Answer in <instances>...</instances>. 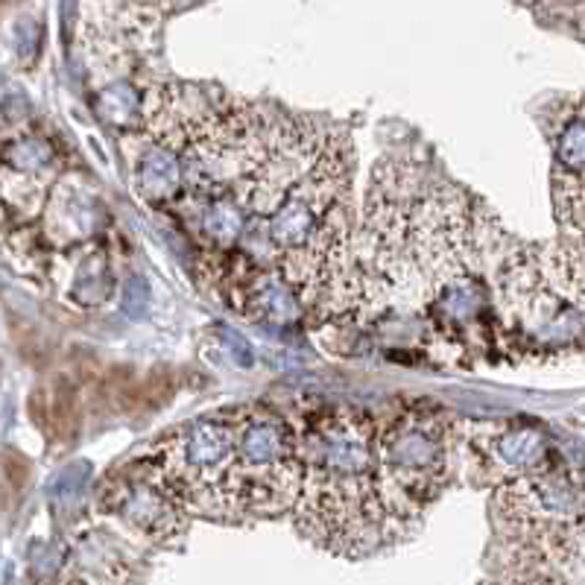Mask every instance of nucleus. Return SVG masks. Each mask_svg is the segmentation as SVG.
I'll return each mask as SVG.
<instances>
[{
    "label": "nucleus",
    "instance_id": "obj_1",
    "mask_svg": "<svg viewBox=\"0 0 585 585\" xmlns=\"http://www.w3.org/2000/svg\"><path fill=\"white\" fill-rule=\"evenodd\" d=\"M504 231L466 188L410 158H384L352 240L346 296L331 326L416 331L440 364L492 355L498 310L495 272Z\"/></svg>",
    "mask_w": 585,
    "mask_h": 585
},
{
    "label": "nucleus",
    "instance_id": "obj_2",
    "mask_svg": "<svg viewBox=\"0 0 585 585\" xmlns=\"http://www.w3.org/2000/svg\"><path fill=\"white\" fill-rule=\"evenodd\" d=\"M302 492L293 521L307 542L360 559L390 542L378 436L381 428L360 407L336 402H302L293 412Z\"/></svg>",
    "mask_w": 585,
    "mask_h": 585
},
{
    "label": "nucleus",
    "instance_id": "obj_3",
    "mask_svg": "<svg viewBox=\"0 0 585 585\" xmlns=\"http://www.w3.org/2000/svg\"><path fill=\"white\" fill-rule=\"evenodd\" d=\"M495 310L500 336L516 355L585 348V240L509 250L495 272Z\"/></svg>",
    "mask_w": 585,
    "mask_h": 585
},
{
    "label": "nucleus",
    "instance_id": "obj_4",
    "mask_svg": "<svg viewBox=\"0 0 585 585\" xmlns=\"http://www.w3.org/2000/svg\"><path fill=\"white\" fill-rule=\"evenodd\" d=\"M378 460L390 542H398L422 524L460 471V419L433 404H404L381 428Z\"/></svg>",
    "mask_w": 585,
    "mask_h": 585
},
{
    "label": "nucleus",
    "instance_id": "obj_5",
    "mask_svg": "<svg viewBox=\"0 0 585 585\" xmlns=\"http://www.w3.org/2000/svg\"><path fill=\"white\" fill-rule=\"evenodd\" d=\"M240 407L205 412L176 428L135 462L191 519L229 521V474L238 448Z\"/></svg>",
    "mask_w": 585,
    "mask_h": 585
},
{
    "label": "nucleus",
    "instance_id": "obj_6",
    "mask_svg": "<svg viewBox=\"0 0 585 585\" xmlns=\"http://www.w3.org/2000/svg\"><path fill=\"white\" fill-rule=\"evenodd\" d=\"M302 492L296 428L281 412L243 404L229 474V521L279 519Z\"/></svg>",
    "mask_w": 585,
    "mask_h": 585
},
{
    "label": "nucleus",
    "instance_id": "obj_7",
    "mask_svg": "<svg viewBox=\"0 0 585 585\" xmlns=\"http://www.w3.org/2000/svg\"><path fill=\"white\" fill-rule=\"evenodd\" d=\"M492 512L504 536H521L536 530L562 527L585 519V460H568L554 454V460L524 478L495 489Z\"/></svg>",
    "mask_w": 585,
    "mask_h": 585
},
{
    "label": "nucleus",
    "instance_id": "obj_8",
    "mask_svg": "<svg viewBox=\"0 0 585 585\" xmlns=\"http://www.w3.org/2000/svg\"><path fill=\"white\" fill-rule=\"evenodd\" d=\"M554 442L536 422H460V471L478 489H498L554 460Z\"/></svg>",
    "mask_w": 585,
    "mask_h": 585
},
{
    "label": "nucleus",
    "instance_id": "obj_9",
    "mask_svg": "<svg viewBox=\"0 0 585 585\" xmlns=\"http://www.w3.org/2000/svg\"><path fill=\"white\" fill-rule=\"evenodd\" d=\"M97 504H100L103 512L117 516L135 533H141L155 545L176 542V538H182L188 533V519L191 516L135 466L117 471L115 478H109L100 495H97Z\"/></svg>",
    "mask_w": 585,
    "mask_h": 585
},
{
    "label": "nucleus",
    "instance_id": "obj_10",
    "mask_svg": "<svg viewBox=\"0 0 585 585\" xmlns=\"http://www.w3.org/2000/svg\"><path fill=\"white\" fill-rule=\"evenodd\" d=\"M507 565L530 583H585V519L562 527L504 536Z\"/></svg>",
    "mask_w": 585,
    "mask_h": 585
},
{
    "label": "nucleus",
    "instance_id": "obj_11",
    "mask_svg": "<svg viewBox=\"0 0 585 585\" xmlns=\"http://www.w3.org/2000/svg\"><path fill=\"white\" fill-rule=\"evenodd\" d=\"M56 167V153L53 147L39 141V138H18L7 141L3 147V188H7V205L21 214L39 212L48 200V185Z\"/></svg>",
    "mask_w": 585,
    "mask_h": 585
},
{
    "label": "nucleus",
    "instance_id": "obj_12",
    "mask_svg": "<svg viewBox=\"0 0 585 585\" xmlns=\"http://www.w3.org/2000/svg\"><path fill=\"white\" fill-rule=\"evenodd\" d=\"M106 226V212L88 191L71 182H59L44 200V238L53 246L86 243Z\"/></svg>",
    "mask_w": 585,
    "mask_h": 585
},
{
    "label": "nucleus",
    "instance_id": "obj_13",
    "mask_svg": "<svg viewBox=\"0 0 585 585\" xmlns=\"http://www.w3.org/2000/svg\"><path fill=\"white\" fill-rule=\"evenodd\" d=\"M115 290V276L103 252H86L74 264L71 272V288H67V302L77 307H100Z\"/></svg>",
    "mask_w": 585,
    "mask_h": 585
},
{
    "label": "nucleus",
    "instance_id": "obj_14",
    "mask_svg": "<svg viewBox=\"0 0 585 585\" xmlns=\"http://www.w3.org/2000/svg\"><path fill=\"white\" fill-rule=\"evenodd\" d=\"M554 162L559 176L585 182V100L562 117L554 135Z\"/></svg>",
    "mask_w": 585,
    "mask_h": 585
},
{
    "label": "nucleus",
    "instance_id": "obj_15",
    "mask_svg": "<svg viewBox=\"0 0 585 585\" xmlns=\"http://www.w3.org/2000/svg\"><path fill=\"white\" fill-rule=\"evenodd\" d=\"M150 307V284L144 279H132L124 284V310L129 317H144Z\"/></svg>",
    "mask_w": 585,
    "mask_h": 585
}]
</instances>
